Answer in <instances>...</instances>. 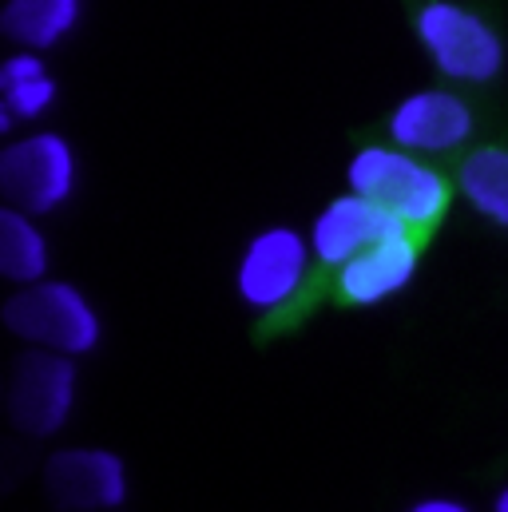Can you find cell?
Listing matches in <instances>:
<instances>
[{"instance_id": "cell-13", "label": "cell", "mask_w": 508, "mask_h": 512, "mask_svg": "<svg viewBox=\"0 0 508 512\" xmlns=\"http://www.w3.org/2000/svg\"><path fill=\"white\" fill-rule=\"evenodd\" d=\"M48 235L40 231L36 215L20 211V207H0V274L12 286H28L48 278Z\"/></svg>"}, {"instance_id": "cell-14", "label": "cell", "mask_w": 508, "mask_h": 512, "mask_svg": "<svg viewBox=\"0 0 508 512\" xmlns=\"http://www.w3.org/2000/svg\"><path fill=\"white\" fill-rule=\"evenodd\" d=\"M457 191L481 219H489L493 227H508V147L489 143L465 155L457 171Z\"/></svg>"}, {"instance_id": "cell-1", "label": "cell", "mask_w": 508, "mask_h": 512, "mask_svg": "<svg viewBox=\"0 0 508 512\" xmlns=\"http://www.w3.org/2000/svg\"><path fill=\"white\" fill-rule=\"evenodd\" d=\"M346 183L350 191H362L366 199H374L413 231L437 227L453 207V183L445 179V171L397 143L358 147L346 163Z\"/></svg>"}, {"instance_id": "cell-6", "label": "cell", "mask_w": 508, "mask_h": 512, "mask_svg": "<svg viewBox=\"0 0 508 512\" xmlns=\"http://www.w3.org/2000/svg\"><path fill=\"white\" fill-rule=\"evenodd\" d=\"M76 358L56 350H24L8 374V421L24 437H56L76 409Z\"/></svg>"}, {"instance_id": "cell-11", "label": "cell", "mask_w": 508, "mask_h": 512, "mask_svg": "<svg viewBox=\"0 0 508 512\" xmlns=\"http://www.w3.org/2000/svg\"><path fill=\"white\" fill-rule=\"evenodd\" d=\"M84 16V0H4L0 28L20 48H60Z\"/></svg>"}, {"instance_id": "cell-7", "label": "cell", "mask_w": 508, "mask_h": 512, "mask_svg": "<svg viewBox=\"0 0 508 512\" xmlns=\"http://www.w3.org/2000/svg\"><path fill=\"white\" fill-rule=\"evenodd\" d=\"M44 493L56 509L112 512L124 509L131 481L127 461L112 449H56L44 461Z\"/></svg>"}, {"instance_id": "cell-2", "label": "cell", "mask_w": 508, "mask_h": 512, "mask_svg": "<svg viewBox=\"0 0 508 512\" xmlns=\"http://www.w3.org/2000/svg\"><path fill=\"white\" fill-rule=\"evenodd\" d=\"M4 326L28 346L72 358L92 354L104 338V318L96 302L76 282H56V278L16 286L4 302Z\"/></svg>"}, {"instance_id": "cell-4", "label": "cell", "mask_w": 508, "mask_h": 512, "mask_svg": "<svg viewBox=\"0 0 508 512\" xmlns=\"http://www.w3.org/2000/svg\"><path fill=\"white\" fill-rule=\"evenodd\" d=\"M76 183H80V159L60 131H28L20 139H8L0 151L4 203L36 219L60 211L76 195Z\"/></svg>"}, {"instance_id": "cell-16", "label": "cell", "mask_w": 508, "mask_h": 512, "mask_svg": "<svg viewBox=\"0 0 508 512\" xmlns=\"http://www.w3.org/2000/svg\"><path fill=\"white\" fill-rule=\"evenodd\" d=\"M493 509H497V512H508V485L501 489V493H497V497H493Z\"/></svg>"}, {"instance_id": "cell-10", "label": "cell", "mask_w": 508, "mask_h": 512, "mask_svg": "<svg viewBox=\"0 0 508 512\" xmlns=\"http://www.w3.org/2000/svg\"><path fill=\"white\" fill-rule=\"evenodd\" d=\"M417 270H421L417 231H401V235H389L374 247H366L350 262H342L338 278H334V290H338V298L346 306L374 310L381 302L405 294L413 286Z\"/></svg>"}, {"instance_id": "cell-9", "label": "cell", "mask_w": 508, "mask_h": 512, "mask_svg": "<svg viewBox=\"0 0 508 512\" xmlns=\"http://www.w3.org/2000/svg\"><path fill=\"white\" fill-rule=\"evenodd\" d=\"M401 231H413L409 223H401L397 215H389L385 207H378L374 199H366L362 191H346L338 199H330L314 223H310V247L314 258L322 266H342L354 255H362L366 247H374L389 235H401Z\"/></svg>"}, {"instance_id": "cell-12", "label": "cell", "mask_w": 508, "mask_h": 512, "mask_svg": "<svg viewBox=\"0 0 508 512\" xmlns=\"http://www.w3.org/2000/svg\"><path fill=\"white\" fill-rule=\"evenodd\" d=\"M56 96H60V84L36 48H20L0 64V108L16 116V124H32L48 116Z\"/></svg>"}, {"instance_id": "cell-3", "label": "cell", "mask_w": 508, "mask_h": 512, "mask_svg": "<svg viewBox=\"0 0 508 512\" xmlns=\"http://www.w3.org/2000/svg\"><path fill=\"white\" fill-rule=\"evenodd\" d=\"M413 28L433 68L453 84H493L505 72L508 52L501 32L457 0H425Z\"/></svg>"}, {"instance_id": "cell-8", "label": "cell", "mask_w": 508, "mask_h": 512, "mask_svg": "<svg viewBox=\"0 0 508 512\" xmlns=\"http://www.w3.org/2000/svg\"><path fill=\"white\" fill-rule=\"evenodd\" d=\"M385 131L397 147H409L417 155H449L473 139L477 116H473L469 100H461L457 92L421 88V92H409L405 100H397Z\"/></svg>"}, {"instance_id": "cell-15", "label": "cell", "mask_w": 508, "mask_h": 512, "mask_svg": "<svg viewBox=\"0 0 508 512\" xmlns=\"http://www.w3.org/2000/svg\"><path fill=\"white\" fill-rule=\"evenodd\" d=\"M409 509L413 512H465L469 505L457 501V497H417Z\"/></svg>"}, {"instance_id": "cell-5", "label": "cell", "mask_w": 508, "mask_h": 512, "mask_svg": "<svg viewBox=\"0 0 508 512\" xmlns=\"http://www.w3.org/2000/svg\"><path fill=\"white\" fill-rule=\"evenodd\" d=\"M314 247L310 235L294 231V227H262L251 235V243L243 247L239 266H235V290L243 298V306L254 314H274L282 306H290L314 266Z\"/></svg>"}]
</instances>
